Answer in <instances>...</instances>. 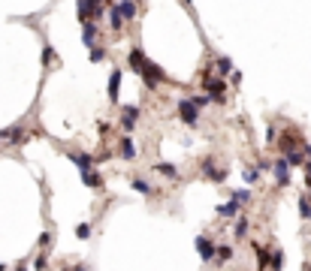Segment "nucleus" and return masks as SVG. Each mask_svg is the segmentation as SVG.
<instances>
[{
  "instance_id": "nucleus-1",
  "label": "nucleus",
  "mask_w": 311,
  "mask_h": 271,
  "mask_svg": "<svg viewBox=\"0 0 311 271\" xmlns=\"http://www.w3.org/2000/svg\"><path fill=\"white\" fill-rule=\"evenodd\" d=\"M139 76H142V82L148 84V87H160V82L166 79V72H163V66H157V63H145L142 66V72H139Z\"/></svg>"
},
{
  "instance_id": "nucleus-2",
  "label": "nucleus",
  "mask_w": 311,
  "mask_h": 271,
  "mask_svg": "<svg viewBox=\"0 0 311 271\" xmlns=\"http://www.w3.org/2000/svg\"><path fill=\"white\" fill-rule=\"evenodd\" d=\"M178 118H181L184 124H191V126H194V124H197V118H200L197 103H194V100H181V103H178Z\"/></svg>"
},
{
  "instance_id": "nucleus-3",
  "label": "nucleus",
  "mask_w": 311,
  "mask_h": 271,
  "mask_svg": "<svg viewBox=\"0 0 311 271\" xmlns=\"http://www.w3.org/2000/svg\"><path fill=\"white\" fill-rule=\"evenodd\" d=\"M202 87H205V94H209V97H212L215 103H221V100H223V90H227V84H223V79H212V76L202 82Z\"/></svg>"
},
{
  "instance_id": "nucleus-4",
  "label": "nucleus",
  "mask_w": 311,
  "mask_h": 271,
  "mask_svg": "<svg viewBox=\"0 0 311 271\" xmlns=\"http://www.w3.org/2000/svg\"><path fill=\"white\" fill-rule=\"evenodd\" d=\"M100 18L103 15V9H100V0H79V18L85 21V18Z\"/></svg>"
},
{
  "instance_id": "nucleus-5",
  "label": "nucleus",
  "mask_w": 311,
  "mask_h": 271,
  "mask_svg": "<svg viewBox=\"0 0 311 271\" xmlns=\"http://www.w3.org/2000/svg\"><path fill=\"white\" fill-rule=\"evenodd\" d=\"M215 250H218V247L205 238V235H200V238H197V253H200L202 262H212V259H215Z\"/></svg>"
},
{
  "instance_id": "nucleus-6",
  "label": "nucleus",
  "mask_w": 311,
  "mask_h": 271,
  "mask_svg": "<svg viewBox=\"0 0 311 271\" xmlns=\"http://www.w3.org/2000/svg\"><path fill=\"white\" fill-rule=\"evenodd\" d=\"M272 169H275V184H278V187H287V184H290V166H287L284 160H275Z\"/></svg>"
},
{
  "instance_id": "nucleus-7",
  "label": "nucleus",
  "mask_w": 311,
  "mask_h": 271,
  "mask_svg": "<svg viewBox=\"0 0 311 271\" xmlns=\"http://www.w3.org/2000/svg\"><path fill=\"white\" fill-rule=\"evenodd\" d=\"M136 121H139V108H136V105H124V115H121V126H124L127 133H133Z\"/></svg>"
},
{
  "instance_id": "nucleus-8",
  "label": "nucleus",
  "mask_w": 311,
  "mask_h": 271,
  "mask_svg": "<svg viewBox=\"0 0 311 271\" xmlns=\"http://www.w3.org/2000/svg\"><path fill=\"white\" fill-rule=\"evenodd\" d=\"M202 175H205V178H212L215 184H221V181L227 178V172L215 166V160H202Z\"/></svg>"
},
{
  "instance_id": "nucleus-9",
  "label": "nucleus",
  "mask_w": 311,
  "mask_h": 271,
  "mask_svg": "<svg viewBox=\"0 0 311 271\" xmlns=\"http://www.w3.org/2000/svg\"><path fill=\"white\" fill-rule=\"evenodd\" d=\"M82 42L88 45V48H91V45H97V24H94V21H88V18H85V33H82Z\"/></svg>"
},
{
  "instance_id": "nucleus-10",
  "label": "nucleus",
  "mask_w": 311,
  "mask_h": 271,
  "mask_svg": "<svg viewBox=\"0 0 311 271\" xmlns=\"http://www.w3.org/2000/svg\"><path fill=\"white\" fill-rule=\"evenodd\" d=\"M118 9H121V15H124V21H133V18L139 15V9H136L133 0H118Z\"/></svg>"
},
{
  "instance_id": "nucleus-11",
  "label": "nucleus",
  "mask_w": 311,
  "mask_h": 271,
  "mask_svg": "<svg viewBox=\"0 0 311 271\" xmlns=\"http://www.w3.org/2000/svg\"><path fill=\"white\" fill-rule=\"evenodd\" d=\"M127 61H130V69H133V72H142V66L148 63V58H145V54H142L139 48H133V51H130V58H127Z\"/></svg>"
},
{
  "instance_id": "nucleus-12",
  "label": "nucleus",
  "mask_w": 311,
  "mask_h": 271,
  "mask_svg": "<svg viewBox=\"0 0 311 271\" xmlns=\"http://www.w3.org/2000/svg\"><path fill=\"white\" fill-rule=\"evenodd\" d=\"M118 94H121V72H118V69H112V76H109V100L115 103V100H118Z\"/></svg>"
},
{
  "instance_id": "nucleus-13",
  "label": "nucleus",
  "mask_w": 311,
  "mask_h": 271,
  "mask_svg": "<svg viewBox=\"0 0 311 271\" xmlns=\"http://www.w3.org/2000/svg\"><path fill=\"white\" fill-rule=\"evenodd\" d=\"M82 181H85V187H94V190L103 187V178H100L94 169H85V172H82Z\"/></svg>"
},
{
  "instance_id": "nucleus-14",
  "label": "nucleus",
  "mask_w": 311,
  "mask_h": 271,
  "mask_svg": "<svg viewBox=\"0 0 311 271\" xmlns=\"http://www.w3.org/2000/svg\"><path fill=\"white\" fill-rule=\"evenodd\" d=\"M0 139H3V142H22L24 139V130H22V126H9V130H0Z\"/></svg>"
},
{
  "instance_id": "nucleus-15",
  "label": "nucleus",
  "mask_w": 311,
  "mask_h": 271,
  "mask_svg": "<svg viewBox=\"0 0 311 271\" xmlns=\"http://www.w3.org/2000/svg\"><path fill=\"white\" fill-rule=\"evenodd\" d=\"M239 211H242V205L236 202V199H230V202H223V205H218V214H221V217H236Z\"/></svg>"
},
{
  "instance_id": "nucleus-16",
  "label": "nucleus",
  "mask_w": 311,
  "mask_h": 271,
  "mask_svg": "<svg viewBox=\"0 0 311 271\" xmlns=\"http://www.w3.org/2000/svg\"><path fill=\"white\" fill-rule=\"evenodd\" d=\"M67 157H70L73 163H76V166L85 172V169H91L94 166V157H88V154H67Z\"/></svg>"
},
{
  "instance_id": "nucleus-17",
  "label": "nucleus",
  "mask_w": 311,
  "mask_h": 271,
  "mask_svg": "<svg viewBox=\"0 0 311 271\" xmlns=\"http://www.w3.org/2000/svg\"><path fill=\"white\" fill-rule=\"evenodd\" d=\"M121 157H124V160H136V148H133V139L130 136L121 139Z\"/></svg>"
},
{
  "instance_id": "nucleus-18",
  "label": "nucleus",
  "mask_w": 311,
  "mask_h": 271,
  "mask_svg": "<svg viewBox=\"0 0 311 271\" xmlns=\"http://www.w3.org/2000/svg\"><path fill=\"white\" fill-rule=\"evenodd\" d=\"M109 21H112V27L115 30H121V27H124V15H121V9H118V3L109 9Z\"/></svg>"
},
{
  "instance_id": "nucleus-19",
  "label": "nucleus",
  "mask_w": 311,
  "mask_h": 271,
  "mask_svg": "<svg viewBox=\"0 0 311 271\" xmlns=\"http://www.w3.org/2000/svg\"><path fill=\"white\" fill-rule=\"evenodd\" d=\"M43 63H45V66H55V63H58V51L51 48V45L43 48Z\"/></svg>"
},
{
  "instance_id": "nucleus-20",
  "label": "nucleus",
  "mask_w": 311,
  "mask_h": 271,
  "mask_svg": "<svg viewBox=\"0 0 311 271\" xmlns=\"http://www.w3.org/2000/svg\"><path fill=\"white\" fill-rule=\"evenodd\" d=\"M233 235H236V238H245V235H248V220H245V217H239V220H236Z\"/></svg>"
},
{
  "instance_id": "nucleus-21",
  "label": "nucleus",
  "mask_w": 311,
  "mask_h": 271,
  "mask_svg": "<svg viewBox=\"0 0 311 271\" xmlns=\"http://www.w3.org/2000/svg\"><path fill=\"white\" fill-rule=\"evenodd\" d=\"M302 163H305V154H299V151H287V166H302Z\"/></svg>"
},
{
  "instance_id": "nucleus-22",
  "label": "nucleus",
  "mask_w": 311,
  "mask_h": 271,
  "mask_svg": "<svg viewBox=\"0 0 311 271\" xmlns=\"http://www.w3.org/2000/svg\"><path fill=\"white\" fill-rule=\"evenodd\" d=\"M130 187H133L136 193H151V184H148V181H142V178H133Z\"/></svg>"
},
{
  "instance_id": "nucleus-23",
  "label": "nucleus",
  "mask_w": 311,
  "mask_h": 271,
  "mask_svg": "<svg viewBox=\"0 0 311 271\" xmlns=\"http://www.w3.org/2000/svg\"><path fill=\"white\" fill-rule=\"evenodd\" d=\"M254 250H257V265L266 268V265H269V250H263L260 244H254Z\"/></svg>"
},
{
  "instance_id": "nucleus-24",
  "label": "nucleus",
  "mask_w": 311,
  "mask_h": 271,
  "mask_svg": "<svg viewBox=\"0 0 311 271\" xmlns=\"http://www.w3.org/2000/svg\"><path fill=\"white\" fill-rule=\"evenodd\" d=\"M215 256H218L221 262H230V259H233V247H227V244L218 247V250H215Z\"/></svg>"
},
{
  "instance_id": "nucleus-25",
  "label": "nucleus",
  "mask_w": 311,
  "mask_h": 271,
  "mask_svg": "<svg viewBox=\"0 0 311 271\" xmlns=\"http://www.w3.org/2000/svg\"><path fill=\"white\" fill-rule=\"evenodd\" d=\"M269 265H272V268H281V265H284V253H281V250H272V253H269Z\"/></svg>"
},
{
  "instance_id": "nucleus-26",
  "label": "nucleus",
  "mask_w": 311,
  "mask_h": 271,
  "mask_svg": "<svg viewBox=\"0 0 311 271\" xmlns=\"http://www.w3.org/2000/svg\"><path fill=\"white\" fill-rule=\"evenodd\" d=\"M215 63H218V72H223V76H227V72H233V61H230V58H218Z\"/></svg>"
},
{
  "instance_id": "nucleus-27",
  "label": "nucleus",
  "mask_w": 311,
  "mask_h": 271,
  "mask_svg": "<svg viewBox=\"0 0 311 271\" xmlns=\"http://www.w3.org/2000/svg\"><path fill=\"white\" fill-rule=\"evenodd\" d=\"M157 172L160 175H166V178H176L178 172H176V166H169V163H157Z\"/></svg>"
},
{
  "instance_id": "nucleus-28",
  "label": "nucleus",
  "mask_w": 311,
  "mask_h": 271,
  "mask_svg": "<svg viewBox=\"0 0 311 271\" xmlns=\"http://www.w3.org/2000/svg\"><path fill=\"white\" fill-rule=\"evenodd\" d=\"M76 238H82V241L91 238V226H88V223H79V226H76Z\"/></svg>"
},
{
  "instance_id": "nucleus-29",
  "label": "nucleus",
  "mask_w": 311,
  "mask_h": 271,
  "mask_svg": "<svg viewBox=\"0 0 311 271\" xmlns=\"http://www.w3.org/2000/svg\"><path fill=\"white\" fill-rule=\"evenodd\" d=\"M88 51H91V63H100L103 58H106V51H103V48H97V45H91Z\"/></svg>"
},
{
  "instance_id": "nucleus-30",
  "label": "nucleus",
  "mask_w": 311,
  "mask_h": 271,
  "mask_svg": "<svg viewBox=\"0 0 311 271\" xmlns=\"http://www.w3.org/2000/svg\"><path fill=\"white\" fill-rule=\"evenodd\" d=\"M299 214L305 217V220H311V202L308 199H299Z\"/></svg>"
},
{
  "instance_id": "nucleus-31",
  "label": "nucleus",
  "mask_w": 311,
  "mask_h": 271,
  "mask_svg": "<svg viewBox=\"0 0 311 271\" xmlns=\"http://www.w3.org/2000/svg\"><path fill=\"white\" fill-rule=\"evenodd\" d=\"M257 178H260V169H245V181H248V184H257Z\"/></svg>"
},
{
  "instance_id": "nucleus-32",
  "label": "nucleus",
  "mask_w": 311,
  "mask_h": 271,
  "mask_svg": "<svg viewBox=\"0 0 311 271\" xmlns=\"http://www.w3.org/2000/svg\"><path fill=\"white\" fill-rule=\"evenodd\" d=\"M233 199L242 205V202H248V199H251V193H248V190H236V193H233Z\"/></svg>"
},
{
  "instance_id": "nucleus-33",
  "label": "nucleus",
  "mask_w": 311,
  "mask_h": 271,
  "mask_svg": "<svg viewBox=\"0 0 311 271\" xmlns=\"http://www.w3.org/2000/svg\"><path fill=\"white\" fill-rule=\"evenodd\" d=\"M194 103H197V108H202V105H209V103H212V97H209V94H200Z\"/></svg>"
},
{
  "instance_id": "nucleus-34",
  "label": "nucleus",
  "mask_w": 311,
  "mask_h": 271,
  "mask_svg": "<svg viewBox=\"0 0 311 271\" xmlns=\"http://www.w3.org/2000/svg\"><path fill=\"white\" fill-rule=\"evenodd\" d=\"M281 148H287V151L293 148V136H281Z\"/></svg>"
},
{
  "instance_id": "nucleus-35",
  "label": "nucleus",
  "mask_w": 311,
  "mask_h": 271,
  "mask_svg": "<svg viewBox=\"0 0 311 271\" xmlns=\"http://www.w3.org/2000/svg\"><path fill=\"white\" fill-rule=\"evenodd\" d=\"M302 166H305V175H311V160H308V163H302Z\"/></svg>"
},
{
  "instance_id": "nucleus-36",
  "label": "nucleus",
  "mask_w": 311,
  "mask_h": 271,
  "mask_svg": "<svg viewBox=\"0 0 311 271\" xmlns=\"http://www.w3.org/2000/svg\"><path fill=\"white\" fill-rule=\"evenodd\" d=\"M305 157H308V160H311V145H308V148H305Z\"/></svg>"
},
{
  "instance_id": "nucleus-37",
  "label": "nucleus",
  "mask_w": 311,
  "mask_h": 271,
  "mask_svg": "<svg viewBox=\"0 0 311 271\" xmlns=\"http://www.w3.org/2000/svg\"><path fill=\"white\" fill-rule=\"evenodd\" d=\"M112 3H118V0H112Z\"/></svg>"
}]
</instances>
